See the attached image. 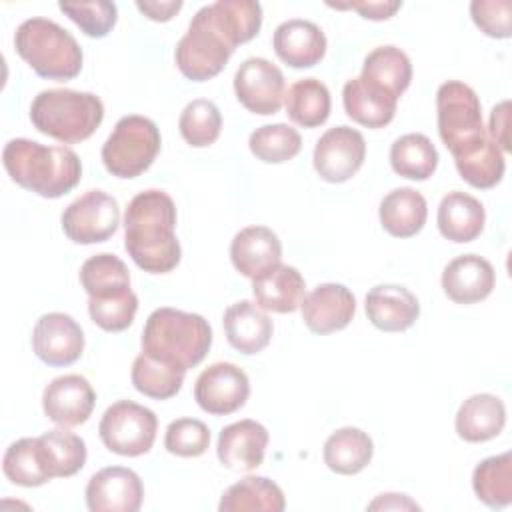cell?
Listing matches in <instances>:
<instances>
[{
	"label": "cell",
	"mask_w": 512,
	"mask_h": 512,
	"mask_svg": "<svg viewBox=\"0 0 512 512\" xmlns=\"http://www.w3.org/2000/svg\"><path fill=\"white\" fill-rule=\"evenodd\" d=\"M262 26V6L254 0H218L202 6L174 50L182 76L204 82L218 76L238 44L252 40Z\"/></svg>",
	"instance_id": "6da1fadb"
},
{
	"label": "cell",
	"mask_w": 512,
	"mask_h": 512,
	"mask_svg": "<svg viewBox=\"0 0 512 512\" xmlns=\"http://www.w3.org/2000/svg\"><path fill=\"white\" fill-rule=\"evenodd\" d=\"M124 248L138 268L166 274L180 262L176 238V204L162 190L136 194L124 214Z\"/></svg>",
	"instance_id": "7a4b0ae2"
},
{
	"label": "cell",
	"mask_w": 512,
	"mask_h": 512,
	"mask_svg": "<svg viewBox=\"0 0 512 512\" xmlns=\"http://www.w3.org/2000/svg\"><path fill=\"white\" fill-rule=\"evenodd\" d=\"M8 176L42 198L68 194L82 176L78 154L68 146H44L36 140L14 138L2 150Z\"/></svg>",
	"instance_id": "3957f363"
},
{
	"label": "cell",
	"mask_w": 512,
	"mask_h": 512,
	"mask_svg": "<svg viewBox=\"0 0 512 512\" xmlns=\"http://www.w3.org/2000/svg\"><path fill=\"white\" fill-rule=\"evenodd\" d=\"M210 346L212 328L204 316L194 312L156 308L142 330V352L182 370L198 366Z\"/></svg>",
	"instance_id": "277c9868"
},
{
	"label": "cell",
	"mask_w": 512,
	"mask_h": 512,
	"mask_svg": "<svg viewBox=\"0 0 512 512\" xmlns=\"http://www.w3.org/2000/svg\"><path fill=\"white\" fill-rule=\"evenodd\" d=\"M102 118L104 104L96 94L70 88L42 90L30 106L34 128L64 144H78L90 138Z\"/></svg>",
	"instance_id": "5b68a950"
},
{
	"label": "cell",
	"mask_w": 512,
	"mask_h": 512,
	"mask_svg": "<svg viewBox=\"0 0 512 512\" xmlns=\"http://www.w3.org/2000/svg\"><path fill=\"white\" fill-rule=\"evenodd\" d=\"M14 46L20 58L46 80L66 82L82 70V48L76 38L48 18H28L14 34Z\"/></svg>",
	"instance_id": "8992f818"
},
{
	"label": "cell",
	"mask_w": 512,
	"mask_h": 512,
	"mask_svg": "<svg viewBox=\"0 0 512 512\" xmlns=\"http://www.w3.org/2000/svg\"><path fill=\"white\" fill-rule=\"evenodd\" d=\"M438 134L454 162L482 150L492 138L482 124L478 94L460 80L444 82L436 92Z\"/></svg>",
	"instance_id": "52a82bcc"
},
{
	"label": "cell",
	"mask_w": 512,
	"mask_h": 512,
	"mask_svg": "<svg viewBox=\"0 0 512 512\" xmlns=\"http://www.w3.org/2000/svg\"><path fill=\"white\" fill-rule=\"evenodd\" d=\"M158 126L140 114L122 116L102 146V162L112 176L136 178L146 172L160 152Z\"/></svg>",
	"instance_id": "ba28073f"
},
{
	"label": "cell",
	"mask_w": 512,
	"mask_h": 512,
	"mask_svg": "<svg viewBox=\"0 0 512 512\" xmlns=\"http://www.w3.org/2000/svg\"><path fill=\"white\" fill-rule=\"evenodd\" d=\"M98 432L110 452L132 458L150 452L158 432V418L142 404L118 400L102 414Z\"/></svg>",
	"instance_id": "9c48e42d"
},
{
	"label": "cell",
	"mask_w": 512,
	"mask_h": 512,
	"mask_svg": "<svg viewBox=\"0 0 512 512\" xmlns=\"http://www.w3.org/2000/svg\"><path fill=\"white\" fill-rule=\"evenodd\" d=\"M120 224L116 198L102 190H88L62 212V230L76 244L106 242Z\"/></svg>",
	"instance_id": "30bf717a"
},
{
	"label": "cell",
	"mask_w": 512,
	"mask_h": 512,
	"mask_svg": "<svg viewBox=\"0 0 512 512\" xmlns=\"http://www.w3.org/2000/svg\"><path fill=\"white\" fill-rule=\"evenodd\" d=\"M366 140L350 126L328 128L314 146V170L326 182L340 184L350 180L364 164Z\"/></svg>",
	"instance_id": "8fae6325"
},
{
	"label": "cell",
	"mask_w": 512,
	"mask_h": 512,
	"mask_svg": "<svg viewBox=\"0 0 512 512\" xmlns=\"http://www.w3.org/2000/svg\"><path fill=\"white\" fill-rule=\"evenodd\" d=\"M234 92L248 112L276 114L284 104V74L266 58H248L234 74Z\"/></svg>",
	"instance_id": "7c38bea8"
},
{
	"label": "cell",
	"mask_w": 512,
	"mask_h": 512,
	"mask_svg": "<svg viewBox=\"0 0 512 512\" xmlns=\"http://www.w3.org/2000/svg\"><path fill=\"white\" fill-rule=\"evenodd\" d=\"M248 396V376L232 362H216L204 368L194 384V398L198 406L214 416H226L240 410Z\"/></svg>",
	"instance_id": "4fadbf2b"
},
{
	"label": "cell",
	"mask_w": 512,
	"mask_h": 512,
	"mask_svg": "<svg viewBox=\"0 0 512 512\" xmlns=\"http://www.w3.org/2000/svg\"><path fill=\"white\" fill-rule=\"evenodd\" d=\"M142 500V480L126 466L102 468L86 484V506L90 512H136Z\"/></svg>",
	"instance_id": "5bb4252c"
},
{
	"label": "cell",
	"mask_w": 512,
	"mask_h": 512,
	"mask_svg": "<svg viewBox=\"0 0 512 512\" xmlns=\"http://www.w3.org/2000/svg\"><path fill=\"white\" fill-rule=\"evenodd\" d=\"M32 350L48 366H70L84 352L82 328L70 314L48 312L34 326Z\"/></svg>",
	"instance_id": "9a60e30c"
},
{
	"label": "cell",
	"mask_w": 512,
	"mask_h": 512,
	"mask_svg": "<svg viewBox=\"0 0 512 512\" xmlns=\"http://www.w3.org/2000/svg\"><path fill=\"white\" fill-rule=\"evenodd\" d=\"M96 404L92 384L80 374H64L54 378L42 394V408L48 420L62 428L84 424Z\"/></svg>",
	"instance_id": "2e32d148"
},
{
	"label": "cell",
	"mask_w": 512,
	"mask_h": 512,
	"mask_svg": "<svg viewBox=\"0 0 512 512\" xmlns=\"http://www.w3.org/2000/svg\"><path fill=\"white\" fill-rule=\"evenodd\" d=\"M302 320L314 334H330L346 328L356 312V298L344 286L326 282L302 298Z\"/></svg>",
	"instance_id": "e0dca14e"
},
{
	"label": "cell",
	"mask_w": 512,
	"mask_h": 512,
	"mask_svg": "<svg viewBox=\"0 0 512 512\" xmlns=\"http://www.w3.org/2000/svg\"><path fill=\"white\" fill-rule=\"evenodd\" d=\"M270 434L256 420H240L222 428L216 454L222 466L238 472L256 470L266 454Z\"/></svg>",
	"instance_id": "ac0fdd59"
},
{
	"label": "cell",
	"mask_w": 512,
	"mask_h": 512,
	"mask_svg": "<svg viewBox=\"0 0 512 512\" xmlns=\"http://www.w3.org/2000/svg\"><path fill=\"white\" fill-rule=\"evenodd\" d=\"M496 272L478 254H462L448 262L442 272V290L456 304H476L492 294Z\"/></svg>",
	"instance_id": "d6986e66"
},
{
	"label": "cell",
	"mask_w": 512,
	"mask_h": 512,
	"mask_svg": "<svg viewBox=\"0 0 512 512\" xmlns=\"http://www.w3.org/2000/svg\"><path fill=\"white\" fill-rule=\"evenodd\" d=\"M272 46L284 64L292 68H312L326 54V36L318 24L292 18L276 26Z\"/></svg>",
	"instance_id": "ffe728a7"
},
{
	"label": "cell",
	"mask_w": 512,
	"mask_h": 512,
	"mask_svg": "<svg viewBox=\"0 0 512 512\" xmlns=\"http://www.w3.org/2000/svg\"><path fill=\"white\" fill-rule=\"evenodd\" d=\"M368 320L384 332L408 330L420 316L418 298L404 286L378 284L364 300Z\"/></svg>",
	"instance_id": "44dd1931"
},
{
	"label": "cell",
	"mask_w": 512,
	"mask_h": 512,
	"mask_svg": "<svg viewBox=\"0 0 512 512\" xmlns=\"http://www.w3.org/2000/svg\"><path fill=\"white\" fill-rule=\"evenodd\" d=\"M282 258V244L276 232L266 226H246L230 242V260L234 268L254 280Z\"/></svg>",
	"instance_id": "7402d4cb"
},
{
	"label": "cell",
	"mask_w": 512,
	"mask_h": 512,
	"mask_svg": "<svg viewBox=\"0 0 512 512\" xmlns=\"http://www.w3.org/2000/svg\"><path fill=\"white\" fill-rule=\"evenodd\" d=\"M222 324L226 340L242 354L262 352L270 344L274 332L270 316L250 300H240L228 306Z\"/></svg>",
	"instance_id": "603a6c76"
},
{
	"label": "cell",
	"mask_w": 512,
	"mask_h": 512,
	"mask_svg": "<svg viewBox=\"0 0 512 512\" xmlns=\"http://www.w3.org/2000/svg\"><path fill=\"white\" fill-rule=\"evenodd\" d=\"M302 274L288 264L278 262L264 274L252 280V294L262 310L288 314L300 308L304 294Z\"/></svg>",
	"instance_id": "cb8c5ba5"
},
{
	"label": "cell",
	"mask_w": 512,
	"mask_h": 512,
	"mask_svg": "<svg viewBox=\"0 0 512 512\" xmlns=\"http://www.w3.org/2000/svg\"><path fill=\"white\" fill-rule=\"evenodd\" d=\"M342 102L348 118L366 128H384L390 124L398 106L396 96L366 82L360 76L344 84Z\"/></svg>",
	"instance_id": "d4e9b609"
},
{
	"label": "cell",
	"mask_w": 512,
	"mask_h": 512,
	"mask_svg": "<svg viewBox=\"0 0 512 512\" xmlns=\"http://www.w3.org/2000/svg\"><path fill=\"white\" fill-rule=\"evenodd\" d=\"M438 230L450 242H472L480 236L486 222L484 206L468 192L452 190L438 206Z\"/></svg>",
	"instance_id": "484cf974"
},
{
	"label": "cell",
	"mask_w": 512,
	"mask_h": 512,
	"mask_svg": "<svg viewBox=\"0 0 512 512\" xmlns=\"http://www.w3.org/2000/svg\"><path fill=\"white\" fill-rule=\"evenodd\" d=\"M506 424V406L494 394H474L456 412V434L466 442H486L496 438Z\"/></svg>",
	"instance_id": "4316f807"
},
{
	"label": "cell",
	"mask_w": 512,
	"mask_h": 512,
	"mask_svg": "<svg viewBox=\"0 0 512 512\" xmlns=\"http://www.w3.org/2000/svg\"><path fill=\"white\" fill-rule=\"evenodd\" d=\"M428 216L426 198L414 188H396L380 202V224L394 238L416 236Z\"/></svg>",
	"instance_id": "83f0119b"
},
{
	"label": "cell",
	"mask_w": 512,
	"mask_h": 512,
	"mask_svg": "<svg viewBox=\"0 0 512 512\" xmlns=\"http://www.w3.org/2000/svg\"><path fill=\"white\" fill-rule=\"evenodd\" d=\"M374 454L372 438L354 426L340 428L328 436L324 442V464L342 476H352L362 472Z\"/></svg>",
	"instance_id": "f1b7e54d"
},
{
	"label": "cell",
	"mask_w": 512,
	"mask_h": 512,
	"mask_svg": "<svg viewBox=\"0 0 512 512\" xmlns=\"http://www.w3.org/2000/svg\"><path fill=\"white\" fill-rule=\"evenodd\" d=\"M286 498L282 488L266 476H246L224 490L220 512H282Z\"/></svg>",
	"instance_id": "f546056e"
},
{
	"label": "cell",
	"mask_w": 512,
	"mask_h": 512,
	"mask_svg": "<svg viewBox=\"0 0 512 512\" xmlns=\"http://www.w3.org/2000/svg\"><path fill=\"white\" fill-rule=\"evenodd\" d=\"M360 78L400 98L410 86L412 64L406 52H402L400 48L378 46L364 58Z\"/></svg>",
	"instance_id": "4dcf8cb0"
},
{
	"label": "cell",
	"mask_w": 512,
	"mask_h": 512,
	"mask_svg": "<svg viewBox=\"0 0 512 512\" xmlns=\"http://www.w3.org/2000/svg\"><path fill=\"white\" fill-rule=\"evenodd\" d=\"M284 108L288 118L302 128H316L330 116V90L318 78L296 80L284 92Z\"/></svg>",
	"instance_id": "1f68e13d"
},
{
	"label": "cell",
	"mask_w": 512,
	"mask_h": 512,
	"mask_svg": "<svg viewBox=\"0 0 512 512\" xmlns=\"http://www.w3.org/2000/svg\"><path fill=\"white\" fill-rule=\"evenodd\" d=\"M390 166L402 178L428 180L438 166V150L428 136L410 132L394 140L390 148Z\"/></svg>",
	"instance_id": "d6a6232c"
},
{
	"label": "cell",
	"mask_w": 512,
	"mask_h": 512,
	"mask_svg": "<svg viewBox=\"0 0 512 512\" xmlns=\"http://www.w3.org/2000/svg\"><path fill=\"white\" fill-rule=\"evenodd\" d=\"M80 284L88 298H112L130 288V272L126 264L108 252L90 256L80 268Z\"/></svg>",
	"instance_id": "836d02e7"
},
{
	"label": "cell",
	"mask_w": 512,
	"mask_h": 512,
	"mask_svg": "<svg viewBox=\"0 0 512 512\" xmlns=\"http://www.w3.org/2000/svg\"><path fill=\"white\" fill-rule=\"evenodd\" d=\"M4 476L18 486L34 488L52 480L38 438H20L12 442L2 460Z\"/></svg>",
	"instance_id": "e575fe53"
},
{
	"label": "cell",
	"mask_w": 512,
	"mask_h": 512,
	"mask_svg": "<svg viewBox=\"0 0 512 512\" xmlns=\"http://www.w3.org/2000/svg\"><path fill=\"white\" fill-rule=\"evenodd\" d=\"M186 370L172 366L168 362L156 360L148 354H138L132 364V384L134 388L154 400H168L176 396L182 388Z\"/></svg>",
	"instance_id": "d590c367"
},
{
	"label": "cell",
	"mask_w": 512,
	"mask_h": 512,
	"mask_svg": "<svg viewBox=\"0 0 512 512\" xmlns=\"http://www.w3.org/2000/svg\"><path fill=\"white\" fill-rule=\"evenodd\" d=\"M472 488L480 502L504 508L512 502V454L504 452L482 460L472 474Z\"/></svg>",
	"instance_id": "8d00e7d4"
},
{
	"label": "cell",
	"mask_w": 512,
	"mask_h": 512,
	"mask_svg": "<svg viewBox=\"0 0 512 512\" xmlns=\"http://www.w3.org/2000/svg\"><path fill=\"white\" fill-rule=\"evenodd\" d=\"M40 448L52 478H68L86 464V444L66 428H54L38 436Z\"/></svg>",
	"instance_id": "74e56055"
},
{
	"label": "cell",
	"mask_w": 512,
	"mask_h": 512,
	"mask_svg": "<svg viewBox=\"0 0 512 512\" xmlns=\"http://www.w3.org/2000/svg\"><path fill=\"white\" fill-rule=\"evenodd\" d=\"M248 146L258 160L266 164H282L300 152L302 138L296 128L278 122L256 128L250 134Z\"/></svg>",
	"instance_id": "f35d334b"
},
{
	"label": "cell",
	"mask_w": 512,
	"mask_h": 512,
	"mask_svg": "<svg viewBox=\"0 0 512 512\" xmlns=\"http://www.w3.org/2000/svg\"><path fill=\"white\" fill-rule=\"evenodd\" d=\"M178 128L190 146L204 148L218 140L222 130V114L212 100L196 98L184 106Z\"/></svg>",
	"instance_id": "ab89813d"
},
{
	"label": "cell",
	"mask_w": 512,
	"mask_h": 512,
	"mask_svg": "<svg viewBox=\"0 0 512 512\" xmlns=\"http://www.w3.org/2000/svg\"><path fill=\"white\" fill-rule=\"evenodd\" d=\"M454 164L462 180H466L470 186L480 190L496 186L502 180L504 168H506L504 154L494 142L486 144L482 150H478L472 156L456 160Z\"/></svg>",
	"instance_id": "60d3db41"
},
{
	"label": "cell",
	"mask_w": 512,
	"mask_h": 512,
	"mask_svg": "<svg viewBox=\"0 0 512 512\" xmlns=\"http://www.w3.org/2000/svg\"><path fill=\"white\" fill-rule=\"evenodd\" d=\"M58 8L90 38H104L118 20L114 2H60Z\"/></svg>",
	"instance_id": "b9f144b4"
},
{
	"label": "cell",
	"mask_w": 512,
	"mask_h": 512,
	"mask_svg": "<svg viewBox=\"0 0 512 512\" xmlns=\"http://www.w3.org/2000/svg\"><path fill=\"white\" fill-rule=\"evenodd\" d=\"M138 296L128 290L112 298H88V314L96 326L106 332L126 330L136 316Z\"/></svg>",
	"instance_id": "7bdbcfd3"
},
{
	"label": "cell",
	"mask_w": 512,
	"mask_h": 512,
	"mask_svg": "<svg viewBox=\"0 0 512 512\" xmlns=\"http://www.w3.org/2000/svg\"><path fill=\"white\" fill-rule=\"evenodd\" d=\"M164 446L174 456H202L210 446V430L202 420L196 418L172 420L164 434Z\"/></svg>",
	"instance_id": "ee69618b"
},
{
	"label": "cell",
	"mask_w": 512,
	"mask_h": 512,
	"mask_svg": "<svg viewBox=\"0 0 512 512\" xmlns=\"http://www.w3.org/2000/svg\"><path fill=\"white\" fill-rule=\"evenodd\" d=\"M474 24L490 38H510L512 4L508 0H474L470 4Z\"/></svg>",
	"instance_id": "f6af8a7d"
},
{
	"label": "cell",
	"mask_w": 512,
	"mask_h": 512,
	"mask_svg": "<svg viewBox=\"0 0 512 512\" xmlns=\"http://www.w3.org/2000/svg\"><path fill=\"white\" fill-rule=\"evenodd\" d=\"M332 8H340V10H356L362 18L368 20H388L390 16H394L402 2L400 0H378V2H346V4H330Z\"/></svg>",
	"instance_id": "bcb514c9"
},
{
	"label": "cell",
	"mask_w": 512,
	"mask_h": 512,
	"mask_svg": "<svg viewBox=\"0 0 512 512\" xmlns=\"http://www.w3.org/2000/svg\"><path fill=\"white\" fill-rule=\"evenodd\" d=\"M508 122H510V102L504 100V102H500V104H496V106L492 108V114H490V132H488V136L492 138V142H494L502 152H508V150H510Z\"/></svg>",
	"instance_id": "7dc6e473"
},
{
	"label": "cell",
	"mask_w": 512,
	"mask_h": 512,
	"mask_svg": "<svg viewBox=\"0 0 512 512\" xmlns=\"http://www.w3.org/2000/svg\"><path fill=\"white\" fill-rule=\"evenodd\" d=\"M136 8L150 20L154 22H168L180 8L182 2L180 0H168V2H156V0H138Z\"/></svg>",
	"instance_id": "c3c4849f"
},
{
	"label": "cell",
	"mask_w": 512,
	"mask_h": 512,
	"mask_svg": "<svg viewBox=\"0 0 512 512\" xmlns=\"http://www.w3.org/2000/svg\"><path fill=\"white\" fill-rule=\"evenodd\" d=\"M368 508L370 510H378V508H384V510H388V508L418 510L420 506L414 500H410L406 494H380Z\"/></svg>",
	"instance_id": "681fc988"
}]
</instances>
